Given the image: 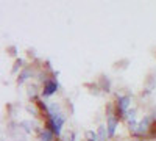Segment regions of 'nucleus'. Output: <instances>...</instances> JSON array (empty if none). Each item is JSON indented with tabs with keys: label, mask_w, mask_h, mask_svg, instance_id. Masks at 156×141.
Listing matches in <instances>:
<instances>
[{
	"label": "nucleus",
	"mask_w": 156,
	"mask_h": 141,
	"mask_svg": "<svg viewBox=\"0 0 156 141\" xmlns=\"http://www.w3.org/2000/svg\"><path fill=\"white\" fill-rule=\"evenodd\" d=\"M129 96H117V104H115V114H117V121L122 119L125 116V113L129 107Z\"/></svg>",
	"instance_id": "nucleus-1"
},
{
	"label": "nucleus",
	"mask_w": 156,
	"mask_h": 141,
	"mask_svg": "<svg viewBox=\"0 0 156 141\" xmlns=\"http://www.w3.org/2000/svg\"><path fill=\"white\" fill-rule=\"evenodd\" d=\"M56 91H58V80L51 79V80H47L45 82L44 89H42V96L44 97H50V96H53Z\"/></svg>",
	"instance_id": "nucleus-2"
},
{
	"label": "nucleus",
	"mask_w": 156,
	"mask_h": 141,
	"mask_svg": "<svg viewBox=\"0 0 156 141\" xmlns=\"http://www.w3.org/2000/svg\"><path fill=\"white\" fill-rule=\"evenodd\" d=\"M117 124H119L117 118L114 116L112 113H109V114H108V118H106V127H108V133H109V136H114L115 129H117Z\"/></svg>",
	"instance_id": "nucleus-3"
},
{
	"label": "nucleus",
	"mask_w": 156,
	"mask_h": 141,
	"mask_svg": "<svg viewBox=\"0 0 156 141\" xmlns=\"http://www.w3.org/2000/svg\"><path fill=\"white\" fill-rule=\"evenodd\" d=\"M108 136H109L108 127H106V125H100V127H98V141H106Z\"/></svg>",
	"instance_id": "nucleus-4"
},
{
	"label": "nucleus",
	"mask_w": 156,
	"mask_h": 141,
	"mask_svg": "<svg viewBox=\"0 0 156 141\" xmlns=\"http://www.w3.org/2000/svg\"><path fill=\"white\" fill-rule=\"evenodd\" d=\"M53 133H51L50 130H44V132H41V135H39V141H53Z\"/></svg>",
	"instance_id": "nucleus-5"
},
{
	"label": "nucleus",
	"mask_w": 156,
	"mask_h": 141,
	"mask_svg": "<svg viewBox=\"0 0 156 141\" xmlns=\"http://www.w3.org/2000/svg\"><path fill=\"white\" fill-rule=\"evenodd\" d=\"M28 75H30V71H28V69H23V71H22V72L19 74L17 83H19V85H20V83H23L25 80H27V77H28Z\"/></svg>",
	"instance_id": "nucleus-6"
},
{
	"label": "nucleus",
	"mask_w": 156,
	"mask_h": 141,
	"mask_svg": "<svg viewBox=\"0 0 156 141\" xmlns=\"http://www.w3.org/2000/svg\"><path fill=\"white\" fill-rule=\"evenodd\" d=\"M87 141H98V135L94 132H87Z\"/></svg>",
	"instance_id": "nucleus-7"
},
{
	"label": "nucleus",
	"mask_w": 156,
	"mask_h": 141,
	"mask_svg": "<svg viewBox=\"0 0 156 141\" xmlns=\"http://www.w3.org/2000/svg\"><path fill=\"white\" fill-rule=\"evenodd\" d=\"M22 65H23V61L19 58V60H16V63H14V68H12V72H16L17 69H20L22 68Z\"/></svg>",
	"instance_id": "nucleus-8"
}]
</instances>
